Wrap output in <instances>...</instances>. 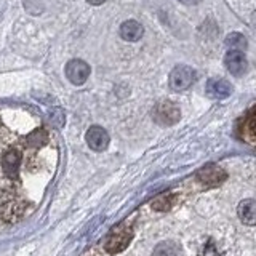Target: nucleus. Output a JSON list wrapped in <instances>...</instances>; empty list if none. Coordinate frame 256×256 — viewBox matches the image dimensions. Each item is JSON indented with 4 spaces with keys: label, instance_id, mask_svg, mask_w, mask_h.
<instances>
[{
    "label": "nucleus",
    "instance_id": "nucleus-5",
    "mask_svg": "<svg viewBox=\"0 0 256 256\" xmlns=\"http://www.w3.org/2000/svg\"><path fill=\"white\" fill-rule=\"evenodd\" d=\"M66 77L72 85H84L86 82V78L90 77V66L88 62L82 61V60H70L66 64Z\"/></svg>",
    "mask_w": 256,
    "mask_h": 256
},
{
    "label": "nucleus",
    "instance_id": "nucleus-17",
    "mask_svg": "<svg viewBox=\"0 0 256 256\" xmlns=\"http://www.w3.org/2000/svg\"><path fill=\"white\" fill-rule=\"evenodd\" d=\"M181 4H184V5H198L202 0H180Z\"/></svg>",
    "mask_w": 256,
    "mask_h": 256
},
{
    "label": "nucleus",
    "instance_id": "nucleus-3",
    "mask_svg": "<svg viewBox=\"0 0 256 256\" xmlns=\"http://www.w3.org/2000/svg\"><path fill=\"white\" fill-rule=\"evenodd\" d=\"M196 70L189 66H176L168 77V84L173 92H184L194 84Z\"/></svg>",
    "mask_w": 256,
    "mask_h": 256
},
{
    "label": "nucleus",
    "instance_id": "nucleus-18",
    "mask_svg": "<svg viewBox=\"0 0 256 256\" xmlns=\"http://www.w3.org/2000/svg\"><path fill=\"white\" fill-rule=\"evenodd\" d=\"M88 4L90 5H93V6H98V5H102L104 2H106V0H86Z\"/></svg>",
    "mask_w": 256,
    "mask_h": 256
},
{
    "label": "nucleus",
    "instance_id": "nucleus-6",
    "mask_svg": "<svg viewBox=\"0 0 256 256\" xmlns=\"http://www.w3.org/2000/svg\"><path fill=\"white\" fill-rule=\"evenodd\" d=\"M85 140H86V144L88 148L94 152H102L106 150L109 142H110V138H109V133L104 130L102 126H98V125H93L88 128V132L85 134Z\"/></svg>",
    "mask_w": 256,
    "mask_h": 256
},
{
    "label": "nucleus",
    "instance_id": "nucleus-13",
    "mask_svg": "<svg viewBox=\"0 0 256 256\" xmlns=\"http://www.w3.org/2000/svg\"><path fill=\"white\" fill-rule=\"evenodd\" d=\"M226 45L230 46V50H245L246 48V38L238 34V32H230V34L226 37Z\"/></svg>",
    "mask_w": 256,
    "mask_h": 256
},
{
    "label": "nucleus",
    "instance_id": "nucleus-14",
    "mask_svg": "<svg viewBox=\"0 0 256 256\" xmlns=\"http://www.w3.org/2000/svg\"><path fill=\"white\" fill-rule=\"evenodd\" d=\"M178 252H180V248H178V245H176V244H173V242H164V244H160L156 248L154 256H178Z\"/></svg>",
    "mask_w": 256,
    "mask_h": 256
},
{
    "label": "nucleus",
    "instance_id": "nucleus-12",
    "mask_svg": "<svg viewBox=\"0 0 256 256\" xmlns=\"http://www.w3.org/2000/svg\"><path fill=\"white\" fill-rule=\"evenodd\" d=\"M174 202H176V196L165 194V196L157 197L154 202H152V208L157 210V212H168L174 205Z\"/></svg>",
    "mask_w": 256,
    "mask_h": 256
},
{
    "label": "nucleus",
    "instance_id": "nucleus-10",
    "mask_svg": "<svg viewBox=\"0 0 256 256\" xmlns=\"http://www.w3.org/2000/svg\"><path fill=\"white\" fill-rule=\"evenodd\" d=\"M118 34L125 42H138V40L144 36V28L141 22L134 21V20H128L120 24Z\"/></svg>",
    "mask_w": 256,
    "mask_h": 256
},
{
    "label": "nucleus",
    "instance_id": "nucleus-7",
    "mask_svg": "<svg viewBox=\"0 0 256 256\" xmlns=\"http://www.w3.org/2000/svg\"><path fill=\"white\" fill-rule=\"evenodd\" d=\"M224 66H226V69L232 76H236V77L244 76L248 68L246 56L240 50H229L226 56H224Z\"/></svg>",
    "mask_w": 256,
    "mask_h": 256
},
{
    "label": "nucleus",
    "instance_id": "nucleus-11",
    "mask_svg": "<svg viewBox=\"0 0 256 256\" xmlns=\"http://www.w3.org/2000/svg\"><path fill=\"white\" fill-rule=\"evenodd\" d=\"M238 220L245 226H256V198H245L237 206Z\"/></svg>",
    "mask_w": 256,
    "mask_h": 256
},
{
    "label": "nucleus",
    "instance_id": "nucleus-1",
    "mask_svg": "<svg viewBox=\"0 0 256 256\" xmlns=\"http://www.w3.org/2000/svg\"><path fill=\"white\" fill-rule=\"evenodd\" d=\"M56 154V144L45 126H36L28 133L13 132L4 125L0 116V174L8 180V190L0 197V220L14 222L26 214L28 205L14 190L21 170H26L34 157Z\"/></svg>",
    "mask_w": 256,
    "mask_h": 256
},
{
    "label": "nucleus",
    "instance_id": "nucleus-16",
    "mask_svg": "<svg viewBox=\"0 0 256 256\" xmlns=\"http://www.w3.org/2000/svg\"><path fill=\"white\" fill-rule=\"evenodd\" d=\"M246 130L252 136L256 138V108L250 112V116L246 118Z\"/></svg>",
    "mask_w": 256,
    "mask_h": 256
},
{
    "label": "nucleus",
    "instance_id": "nucleus-8",
    "mask_svg": "<svg viewBox=\"0 0 256 256\" xmlns=\"http://www.w3.org/2000/svg\"><path fill=\"white\" fill-rule=\"evenodd\" d=\"M226 178H228L226 172H224L222 168L216 166V165H208V166L202 168V170L197 173V180L206 188L220 186L221 182L226 181Z\"/></svg>",
    "mask_w": 256,
    "mask_h": 256
},
{
    "label": "nucleus",
    "instance_id": "nucleus-15",
    "mask_svg": "<svg viewBox=\"0 0 256 256\" xmlns=\"http://www.w3.org/2000/svg\"><path fill=\"white\" fill-rule=\"evenodd\" d=\"M48 118L54 126L61 128L64 125V110L61 108H52L48 110Z\"/></svg>",
    "mask_w": 256,
    "mask_h": 256
},
{
    "label": "nucleus",
    "instance_id": "nucleus-9",
    "mask_svg": "<svg viewBox=\"0 0 256 256\" xmlns=\"http://www.w3.org/2000/svg\"><path fill=\"white\" fill-rule=\"evenodd\" d=\"M232 85L224 78H210L205 85V93L210 96L212 100H224L229 98L232 93Z\"/></svg>",
    "mask_w": 256,
    "mask_h": 256
},
{
    "label": "nucleus",
    "instance_id": "nucleus-2",
    "mask_svg": "<svg viewBox=\"0 0 256 256\" xmlns=\"http://www.w3.org/2000/svg\"><path fill=\"white\" fill-rule=\"evenodd\" d=\"M152 118H154L156 124L162 126H172L178 124V120L181 118V112L176 104L170 101H162L156 104L154 109H152Z\"/></svg>",
    "mask_w": 256,
    "mask_h": 256
},
{
    "label": "nucleus",
    "instance_id": "nucleus-4",
    "mask_svg": "<svg viewBox=\"0 0 256 256\" xmlns=\"http://www.w3.org/2000/svg\"><path fill=\"white\" fill-rule=\"evenodd\" d=\"M133 237V230L126 226H118L117 229H114V232L110 234V237L106 240L104 244V250L110 254H116L124 252L125 248L128 246V244L132 242Z\"/></svg>",
    "mask_w": 256,
    "mask_h": 256
}]
</instances>
